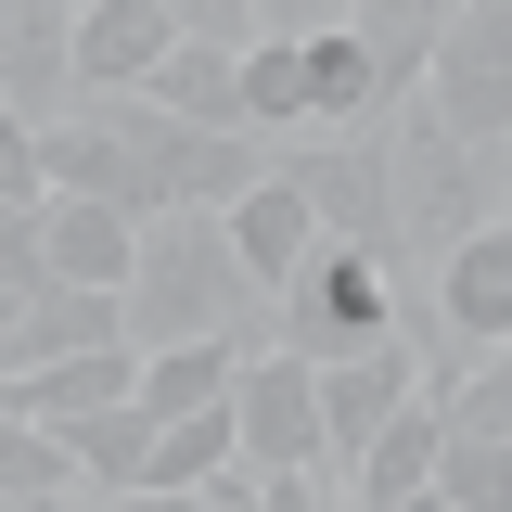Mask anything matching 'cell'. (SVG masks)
Returning a JSON list of instances; mask_svg holds the SVG:
<instances>
[{"label": "cell", "mask_w": 512, "mask_h": 512, "mask_svg": "<svg viewBox=\"0 0 512 512\" xmlns=\"http://www.w3.org/2000/svg\"><path fill=\"white\" fill-rule=\"evenodd\" d=\"M116 333H128V359H167V346H244V359H269V295L231 269L218 218H154L141 256H128V282H116Z\"/></svg>", "instance_id": "cell-1"}, {"label": "cell", "mask_w": 512, "mask_h": 512, "mask_svg": "<svg viewBox=\"0 0 512 512\" xmlns=\"http://www.w3.org/2000/svg\"><path fill=\"white\" fill-rule=\"evenodd\" d=\"M384 205H397V295H423V269L474 231H500L512 205V154H474L448 141L436 116H397L384 128Z\"/></svg>", "instance_id": "cell-2"}, {"label": "cell", "mask_w": 512, "mask_h": 512, "mask_svg": "<svg viewBox=\"0 0 512 512\" xmlns=\"http://www.w3.org/2000/svg\"><path fill=\"white\" fill-rule=\"evenodd\" d=\"M384 333H397V282L372 256H346V244H320L269 295V359H295V372H346V359H372Z\"/></svg>", "instance_id": "cell-3"}, {"label": "cell", "mask_w": 512, "mask_h": 512, "mask_svg": "<svg viewBox=\"0 0 512 512\" xmlns=\"http://www.w3.org/2000/svg\"><path fill=\"white\" fill-rule=\"evenodd\" d=\"M410 116H436L448 141H474V154H512V0L436 13V64H423Z\"/></svg>", "instance_id": "cell-4"}, {"label": "cell", "mask_w": 512, "mask_h": 512, "mask_svg": "<svg viewBox=\"0 0 512 512\" xmlns=\"http://www.w3.org/2000/svg\"><path fill=\"white\" fill-rule=\"evenodd\" d=\"M282 180L308 192V218H320V244H346V256H372L384 282H397V205H384V128L372 141H282Z\"/></svg>", "instance_id": "cell-5"}, {"label": "cell", "mask_w": 512, "mask_h": 512, "mask_svg": "<svg viewBox=\"0 0 512 512\" xmlns=\"http://www.w3.org/2000/svg\"><path fill=\"white\" fill-rule=\"evenodd\" d=\"M231 436H244V474H333V448H320V372L244 359L231 372Z\"/></svg>", "instance_id": "cell-6"}, {"label": "cell", "mask_w": 512, "mask_h": 512, "mask_svg": "<svg viewBox=\"0 0 512 512\" xmlns=\"http://www.w3.org/2000/svg\"><path fill=\"white\" fill-rule=\"evenodd\" d=\"M180 52V13L167 0H77V103H141L154 64Z\"/></svg>", "instance_id": "cell-7"}, {"label": "cell", "mask_w": 512, "mask_h": 512, "mask_svg": "<svg viewBox=\"0 0 512 512\" xmlns=\"http://www.w3.org/2000/svg\"><path fill=\"white\" fill-rule=\"evenodd\" d=\"M77 0H26L13 13V52H0V116L26 128V141H52L64 116H77Z\"/></svg>", "instance_id": "cell-8"}, {"label": "cell", "mask_w": 512, "mask_h": 512, "mask_svg": "<svg viewBox=\"0 0 512 512\" xmlns=\"http://www.w3.org/2000/svg\"><path fill=\"white\" fill-rule=\"evenodd\" d=\"M436 448H448L436 397H410V410H397V423H384L359 461H333L320 487H333V500H359V512H397V500H423V487H436Z\"/></svg>", "instance_id": "cell-9"}, {"label": "cell", "mask_w": 512, "mask_h": 512, "mask_svg": "<svg viewBox=\"0 0 512 512\" xmlns=\"http://www.w3.org/2000/svg\"><path fill=\"white\" fill-rule=\"evenodd\" d=\"M218 231H231V269H244L256 295H282V282L320 256V218H308V192H295V180H256Z\"/></svg>", "instance_id": "cell-10"}, {"label": "cell", "mask_w": 512, "mask_h": 512, "mask_svg": "<svg viewBox=\"0 0 512 512\" xmlns=\"http://www.w3.org/2000/svg\"><path fill=\"white\" fill-rule=\"evenodd\" d=\"M103 346H128L116 333V295H26L13 308V333H0V372H52V359H103Z\"/></svg>", "instance_id": "cell-11"}, {"label": "cell", "mask_w": 512, "mask_h": 512, "mask_svg": "<svg viewBox=\"0 0 512 512\" xmlns=\"http://www.w3.org/2000/svg\"><path fill=\"white\" fill-rule=\"evenodd\" d=\"M39 256H52V282L64 295H116L128 282V256H141V231H128V218H103V205H39Z\"/></svg>", "instance_id": "cell-12"}, {"label": "cell", "mask_w": 512, "mask_h": 512, "mask_svg": "<svg viewBox=\"0 0 512 512\" xmlns=\"http://www.w3.org/2000/svg\"><path fill=\"white\" fill-rule=\"evenodd\" d=\"M141 103H154L167 128H244V52H192V39H180V52L154 64Z\"/></svg>", "instance_id": "cell-13"}, {"label": "cell", "mask_w": 512, "mask_h": 512, "mask_svg": "<svg viewBox=\"0 0 512 512\" xmlns=\"http://www.w3.org/2000/svg\"><path fill=\"white\" fill-rule=\"evenodd\" d=\"M218 474H244L231 397H218V410H192V423H154V500H205Z\"/></svg>", "instance_id": "cell-14"}, {"label": "cell", "mask_w": 512, "mask_h": 512, "mask_svg": "<svg viewBox=\"0 0 512 512\" xmlns=\"http://www.w3.org/2000/svg\"><path fill=\"white\" fill-rule=\"evenodd\" d=\"M346 26H359V52L384 64V103L410 116V90H423V64H436V0H359Z\"/></svg>", "instance_id": "cell-15"}, {"label": "cell", "mask_w": 512, "mask_h": 512, "mask_svg": "<svg viewBox=\"0 0 512 512\" xmlns=\"http://www.w3.org/2000/svg\"><path fill=\"white\" fill-rule=\"evenodd\" d=\"M231 372H244V346H167V359H141V423H192V410H218L231 397Z\"/></svg>", "instance_id": "cell-16"}, {"label": "cell", "mask_w": 512, "mask_h": 512, "mask_svg": "<svg viewBox=\"0 0 512 512\" xmlns=\"http://www.w3.org/2000/svg\"><path fill=\"white\" fill-rule=\"evenodd\" d=\"M244 141H308V52L282 26L244 52Z\"/></svg>", "instance_id": "cell-17"}, {"label": "cell", "mask_w": 512, "mask_h": 512, "mask_svg": "<svg viewBox=\"0 0 512 512\" xmlns=\"http://www.w3.org/2000/svg\"><path fill=\"white\" fill-rule=\"evenodd\" d=\"M423 397H436V423H448V436L512 448V346H500V359H474V372H448V384H423Z\"/></svg>", "instance_id": "cell-18"}, {"label": "cell", "mask_w": 512, "mask_h": 512, "mask_svg": "<svg viewBox=\"0 0 512 512\" xmlns=\"http://www.w3.org/2000/svg\"><path fill=\"white\" fill-rule=\"evenodd\" d=\"M436 512H512V448L448 436V448H436Z\"/></svg>", "instance_id": "cell-19"}, {"label": "cell", "mask_w": 512, "mask_h": 512, "mask_svg": "<svg viewBox=\"0 0 512 512\" xmlns=\"http://www.w3.org/2000/svg\"><path fill=\"white\" fill-rule=\"evenodd\" d=\"M0 500H77V461L39 423H0Z\"/></svg>", "instance_id": "cell-20"}, {"label": "cell", "mask_w": 512, "mask_h": 512, "mask_svg": "<svg viewBox=\"0 0 512 512\" xmlns=\"http://www.w3.org/2000/svg\"><path fill=\"white\" fill-rule=\"evenodd\" d=\"M0 295H52V256H39V205H0Z\"/></svg>", "instance_id": "cell-21"}, {"label": "cell", "mask_w": 512, "mask_h": 512, "mask_svg": "<svg viewBox=\"0 0 512 512\" xmlns=\"http://www.w3.org/2000/svg\"><path fill=\"white\" fill-rule=\"evenodd\" d=\"M0 205H52V180H39V141L0 116Z\"/></svg>", "instance_id": "cell-22"}, {"label": "cell", "mask_w": 512, "mask_h": 512, "mask_svg": "<svg viewBox=\"0 0 512 512\" xmlns=\"http://www.w3.org/2000/svg\"><path fill=\"white\" fill-rule=\"evenodd\" d=\"M256 512H320V474H256Z\"/></svg>", "instance_id": "cell-23"}, {"label": "cell", "mask_w": 512, "mask_h": 512, "mask_svg": "<svg viewBox=\"0 0 512 512\" xmlns=\"http://www.w3.org/2000/svg\"><path fill=\"white\" fill-rule=\"evenodd\" d=\"M64 512H192V500H64Z\"/></svg>", "instance_id": "cell-24"}, {"label": "cell", "mask_w": 512, "mask_h": 512, "mask_svg": "<svg viewBox=\"0 0 512 512\" xmlns=\"http://www.w3.org/2000/svg\"><path fill=\"white\" fill-rule=\"evenodd\" d=\"M13 13H26V0H0V52H13Z\"/></svg>", "instance_id": "cell-25"}, {"label": "cell", "mask_w": 512, "mask_h": 512, "mask_svg": "<svg viewBox=\"0 0 512 512\" xmlns=\"http://www.w3.org/2000/svg\"><path fill=\"white\" fill-rule=\"evenodd\" d=\"M0 512H64V500H0Z\"/></svg>", "instance_id": "cell-26"}, {"label": "cell", "mask_w": 512, "mask_h": 512, "mask_svg": "<svg viewBox=\"0 0 512 512\" xmlns=\"http://www.w3.org/2000/svg\"><path fill=\"white\" fill-rule=\"evenodd\" d=\"M320 512H359V500H333V487H320Z\"/></svg>", "instance_id": "cell-27"}, {"label": "cell", "mask_w": 512, "mask_h": 512, "mask_svg": "<svg viewBox=\"0 0 512 512\" xmlns=\"http://www.w3.org/2000/svg\"><path fill=\"white\" fill-rule=\"evenodd\" d=\"M397 512H436V487H423V500H397Z\"/></svg>", "instance_id": "cell-28"}, {"label": "cell", "mask_w": 512, "mask_h": 512, "mask_svg": "<svg viewBox=\"0 0 512 512\" xmlns=\"http://www.w3.org/2000/svg\"><path fill=\"white\" fill-rule=\"evenodd\" d=\"M500 231H512V205H500Z\"/></svg>", "instance_id": "cell-29"}]
</instances>
